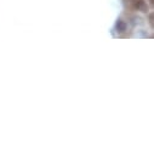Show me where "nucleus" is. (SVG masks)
Here are the masks:
<instances>
[{"label": "nucleus", "mask_w": 154, "mask_h": 154, "mask_svg": "<svg viewBox=\"0 0 154 154\" xmlns=\"http://www.w3.org/2000/svg\"><path fill=\"white\" fill-rule=\"evenodd\" d=\"M134 4H135V8H136L137 10H141V11H143V12H146L147 9H148L143 0H134Z\"/></svg>", "instance_id": "1"}, {"label": "nucleus", "mask_w": 154, "mask_h": 154, "mask_svg": "<svg viewBox=\"0 0 154 154\" xmlns=\"http://www.w3.org/2000/svg\"><path fill=\"white\" fill-rule=\"evenodd\" d=\"M117 29H118V32H124V30L126 29V24H125V22H123L122 20L118 21V23H117Z\"/></svg>", "instance_id": "2"}, {"label": "nucleus", "mask_w": 154, "mask_h": 154, "mask_svg": "<svg viewBox=\"0 0 154 154\" xmlns=\"http://www.w3.org/2000/svg\"><path fill=\"white\" fill-rule=\"evenodd\" d=\"M150 3H153V0H150Z\"/></svg>", "instance_id": "3"}]
</instances>
